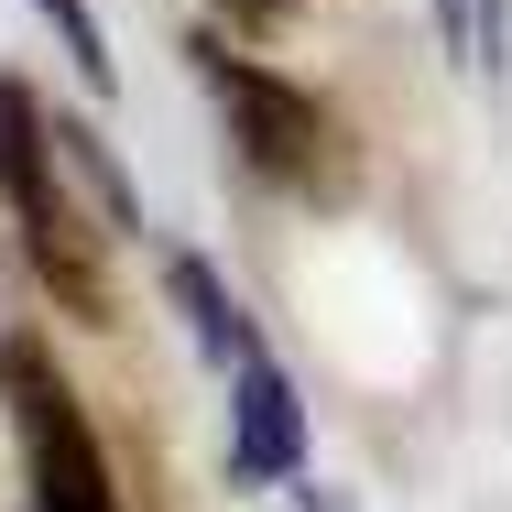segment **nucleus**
<instances>
[{
  "label": "nucleus",
  "instance_id": "1",
  "mask_svg": "<svg viewBox=\"0 0 512 512\" xmlns=\"http://www.w3.org/2000/svg\"><path fill=\"white\" fill-rule=\"evenodd\" d=\"M0 197H11V218H22L33 273H44L77 316H88V327H109L99 251L77 240V218H66V197H55V164H44V109H33V88H22V77H0Z\"/></svg>",
  "mask_w": 512,
  "mask_h": 512
},
{
  "label": "nucleus",
  "instance_id": "2",
  "mask_svg": "<svg viewBox=\"0 0 512 512\" xmlns=\"http://www.w3.org/2000/svg\"><path fill=\"white\" fill-rule=\"evenodd\" d=\"M0 382H11V414H22V458H33V512H120L99 436H88V414L66 404V382L44 371V349H33V338H11V349H0Z\"/></svg>",
  "mask_w": 512,
  "mask_h": 512
},
{
  "label": "nucleus",
  "instance_id": "3",
  "mask_svg": "<svg viewBox=\"0 0 512 512\" xmlns=\"http://www.w3.org/2000/svg\"><path fill=\"white\" fill-rule=\"evenodd\" d=\"M207 77H218V99H229V131H240V153L262 164V175H284V186H316V153H327V120H316L306 88H284L273 66H251V55H229V44H197Z\"/></svg>",
  "mask_w": 512,
  "mask_h": 512
},
{
  "label": "nucleus",
  "instance_id": "4",
  "mask_svg": "<svg viewBox=\"0 0 512 512\" xmlns=\"http://www.w3.org/2000/svg\"><path fill=\"white\" fill-rule=\"evenodd\" d=\"M306 469V404H295V382L251 349L240 360V480H295Z\"/></svg>",
  "mask_w": 512,
  "mask_h": 512
},
{
  "label": "nucleus",
  "instance_id": "5",
  "mask_svg": "<svg viewBox=\"0 0 512 512\" xmlns=\"http://www.w3.org/2000/svg\"><path fill=\"white\" fill-rule=\"evenodd\" d=\"M164 284H175V306H186V327H197V349L251 360V338H240V316H229V295H218V273H207L197 251H164Z\"/></svg>",
  "mask_w": 512,
  "mask_h": 512
},
{
  "label": "nucleus",
  "instance_id": "6",
  "mask_svg": "<svg viewBox=\"0 0 512 512\" xmlns=\"http://www.w3.org/2000/svg\"><path fill=\"white\" fill-rule=\"evenodd\" d=\"M66 164L88 175V197H99L109 229H142V207H131V186H120V164H109V142H99V131H66Z\"/></svg>",
  "mask_w": 512,
  "mask_h": 512
},
{
  "label": "nucleus",
  "instance_id": "7",
  "mask_svg": "<svg viewBox=\"0 0 512 512\" xmlns=\"http://www.w3.org/2000/svg\"><path fill=\"white\" fill-rule=\"evenodd\" d=\"M33 11H44L66 44H77V77H88V88H109V55H99V22H88V0H33Z\"/></svg>",
  "mask_w": 512,
  "mask_h": 512
},
{
  "label": "nucleus",
  "instance_id": "8",
  "mask_svg": "<svg viewBox=\"0 0 512 512\" xmlns=\"http://www.w3.org/2000/svg\"><path fill=\"white\" fill-rule=\"evenodd\" d=\"M218 11H240V22H284L295 0H218Z\"/></svg>",
  "mask_w": 512,
  "mask_h": 512
},
{
  "label": "nucleus",
  "instance_id": "9",
  "mask_svg": "<svg viewBox=\"0 0 512 512\" xmlns=\"http://www.w3.org/2000/svg\"><path fill=\"white\" fill-rule=\"evenodd\" d=\"M306 512H349V491H306Z\"/></svg>",
  "mask_w": 512,
  "mask_h": 512
}]
</instances>
